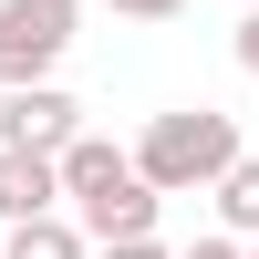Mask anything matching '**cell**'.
<instances>
[{
	"label": "cell",
	"mask_w": 259,
	"mask_h": 259,
	"mask_svg": "<svg viewBox=\"0 0 259 259\" xmlns=\"http://www.w3.org/2000/svg\"><path fill=\"white\" fill-rule=\"evenodd\" d=\"M239 114H218V104H177V114H156L135 145H124V166H135L156 197H207V187L239 166Z\"/></svg>",
	"instance_id": "1"
},
{
	"label": "cell",
	"mask_w": 259,
	"mask_h": 259,
	"mask_svg": "<svg viewBox=\"0 0 259 259\" xmlns=\"http://www.w3.org/2000/svg\"><path fill=\"white\" fill-rule=\"evenodd\" d=\"M83 0H0V94L11 83H52L62 52H73Z\"/></svg>",
	"instance_id": "2"
},
{
	"label": "cell",
	"mask_w": 259,
	"mask_h": 259,
	"mask_svg": "<svg viewBox=\"0 0 259 259\" xmlns=\"http://www.w3.org/2000/svg\"><path fill=\"white\" fill-rule=\"evenodd\" d=\"M73 135H83V104L62 94V83H11V94H0V145H21V156H62Z\"/></svg>",
	"instance_id": "3"
},
{
	"label": "cell",
	"mask_w": 259,
	"mask_h": 259,
	"mask_svg": "<svg viewBox=\"0 0 259 259\" xmlns=\"http://www.w3.org/2000/svg\"><path fill=\"white\" fill-rule=\"evenodd\" d=\"M156 187H145V177H114V187H104V197H83L73 207V228H83V249H114V239H156Z\"/></svg>",
	"instance_id": "4"
},
{
	"label": "cell",
	"mask_w": 259,
	"mask_h": 259,
	"mask_svg": "<svg viewBox=\"0 0 259 259\" xmlns=\"http://www.w3.org/2000/svg\"><path fill=\"white\" fill-rule=\"evenodd\" d=\"M21 218H62V177H52V156L0 145V228H21Z\"/></svg>",
	"instance_id": "5"
},
{
	"label": "cell",
	"mask_w": 259,
	"mask_h": 259,
	"mask_svg": "<svg viewBox=\"0 0 259 259\" xmlns=\"http://www.w3.org/2000/svg\"><path fill=\"white\" fill-rule=\"evenodd\" d=\"M52 177H62V207H83V197H104L114 177H135V166H124V145H104V135H73V145L52 156Z\"/></svg>",
	"instance_id": "6"
},
{
	"label": "cell",
	"mask_w": 259,
	"mask_h": 259,
	"mask_svg": "<svg viewBox=\"0 0 259 259\" xmlns=\"http://www.w3.org/2000/svg\"><path fill=\"white\" fill-rule=\"evenodd\" d=\"M207 197H218V239H259V156H239Z\"/></svg>",
	"instance_id": "7"
},
{
	"label": "cell",
	"mask_w": 259,
	"mask_h": 259,
	"mask_svg": "<svg viewBox=\"0 0 259 259\" xmlns=\"http://www.w3.org/2000/svg\"><path fill=\"white\" fill-rule=\"evenodd\" d=\"M0 259H94V249L73 218H21V228H0Z\"/></svg>",
	"instance_id": "8"
},
{
	"label": "cell",
	"mask_w": 259,
	"mask_h": 259,
	"mask_svg": "<svg viewBox=\"0 0 259 259\" xmlns=\"http://www.w3.org/2000/svg\"><path fill=\"white\" fill-rule=\"evenodd\" d=\"M228 52H239V73L259 83V11H239V31H228Z\"/></svg>",
	"instance_id": "9"
},
{
	"label": "cell",
	"mask_w": 259,
	"mask_h": 259,
	"mask_svg": "<svg viewBox=\"0 0 259 259\" xmlns=\"http://www.w3.org/2000/svg\"><path fill=\"white\" fill-rule=\"evenodd\" d=\"M104 11H124V21H177L187 0H104Z\"/></svg>",
	"instance_id": "10"
},
{
	"label": "cell",
	"mask_w": 259,
	"mask_h": 259,
	"mask_svg": "<svg viewBox=\"0 0 259 259\" xmlns=\"http://www.w3.org/2000/svg\"><path fill=\"white\" fill-rule=\"evenodd\" d=\"M94 259H166L156 239H114V249H94Z\"/></svg>",
	"instance_id": "11"
},
{
	"label": "cell",
	"mask_w": 259,
	"mask_h": 259,
	"mask_svg": "<svg viewBox=\"0 0 259 259\" xmlns=\"http://www.w3.org/2000/svg\"><path fill=\"white\" fill-rule=\"evenodd\" d=\"M187 259H239V239H197V249H187Z\"/></svg>",
	"instance_id": "12"
},
{
	"label": "cell",
	"mask_w": 259,
	"mask_h": 259,
	"mask_svg": "<svg viewBox=\"0 0 259 259\" xmlns=\"http://www.w3.org/2000/svg\"><path fill=\"white\" fill-rule=\"evenodd\" d=\"M239 259H259V239H239Z\"/></svg>",
	"instance_id": "13"
},
{
	"label": "cell",
	"mask_w": 259,
	"mask_h": 259,
	"mask_svg": "<svg viewBox=\"0 0 259 259\" xmlns=\"http://www.w3.org/2000/svg\"><path fill=\"white\" fill-rule=\"evenodd\" d=\"M249 11H259V0H249Z\"/></svg>",
	"instance_id": "14"
}]
</instances>
